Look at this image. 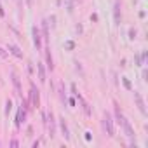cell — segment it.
Here are the masks:
<instances>
[{
    "mask_svg": "<svg viewBox=\"0 0 148 148\" xmlns=\"http://www.w3.org/2000/svg\"><path fill=\"white\" fill-rule=\"evenodd\" d=\"M115 117H117V122L124 127L125 136H127V138H134V129H132V125L129 124V120L124 117V113L120 112V108H119V105H117V103H115Z\"/></svg>",
    "mask_w": 148,
    "mask_h": 148,
    "instance_id": "cell-1",
    "label": "cell"
},
{
    "mask_svg": "<svg viewBox=\"0 0 148 148\" xmlns=\"http://www.w3.org/2000/svg\"><path fill=\"white\" fill-rule=\"evenodd\" d=\"M103 129L106 131V134H108L110 138H113V136H115L113 120H112V115H110V113H105V117H103Z\"/></svg>",
    "mask_w": 148,
    "mask_h": 148,
    "instance_id": "cell-2",
    "label": "cell"
},
{
    "mask_svg": "<svg viewBox=\"0 0 148 148\" xmlns=\"http://www.w3.org/2000/svg\"><path fill=\"white\" fill-rule=\"evenodd\" d=\"M44 119H45V124L49 127V136H56V124H54V113L52 112H47L44 113Z\"/></svg>",
    "mask_w": 148,
    "mask_h": 148,
    "instance_id": "cell-3",
    "label": "cell"
},
{
    "mask_svg": "<svg viewBox=\"0 0 148 148\" xmlns=\"http://www.w3.org/2000/svg\"><path fill=\"white\" fill-rule=\"evenodd\" d=\"M30 106H26V101H23L21 103V106H19V110H18V117H16V127L19 129L21 127V124L25 122V119H26V110H28Z\"/></svg>",
    "mask_w": 148,
    "mask_h": 148,
    "instance_id": "cell-4",
    "label": "cell"
},
{
    "mask_svg": "<svg viewBox=\"0 0 148 148\" xmlns=\"http://www.w3.org/2000/svg\"><path fill=\"white\" fill-rule=\"evenodd\" d=\"M30 94H32L30 103H32V106H35V108H37V106L40 105V91L35 87V84H32V92H30Z\"/></svg>",
    "mask_w": 148,
    "mask_h": 148,
    "instance_id": "cell-5",
    "label": "cell"
},
{
    "mask_svg": "<svg viewBox=\"0 0 148 148\" xmlns=\"http://www.w3.org/2000/svg\"><path fill=\"white\" fill-rule=\"evenodd\" d=\"M32 35H33V44H35L37 51H40V47H42V37H40V30H38L37 26H33V28H32Z\"/></svg>",
    "mask_w": 148,
    "mask_h": 148,
    "instance_id": "cell-6",
    "label": "cell"
},
{
    "mask_svg": "<svg viewBox=\"0 0 148 148\" xmlns=\"http://www.w3.org/2000/svg\"><path fill=\"white\" fill-rule=\"evenodd\" d=\"M11 77H12V86H14V91L18 96H23L21 92V82H19V77L16 75V71H11Z\"/></svg>",
    "mask_w": 148,
    "mask_h": 148,
    "instance_id": "cell-7",
    "label": "cell"
},
{
    "mask_svg": "<svg viewBox=\"0 0 148 148\" xmlns=\"http://www.w3.org/2000/svg\"><path fill=\"white\" fill-rule=\"evenodd\" d=\"M134 99H136V105H138V108H139V112H141L143 115H146V108H145V101H143V98H141V94H139V92H136V91H134Z\"/></svg>",
    "mask_w": 148,
    "mask_h": 148,
    "instance_id": "cell-8",
    "label": "cell"
},
{
    "mask_svg": "<svg viewBox=\"0 0 148 148\" xmlns=\"http://www.w3.org/2000/svg\"><path fill=\"white\" fill-rule=\"evenodd\" d=\"M7 51H9L11 54H14L16 58L23 59V52H21V49H19L18 45H14V44H9V45H7Z\"/></svg>",
    "mask_w": 148,
    "mask_h": 148,
    "instance_id": "cell-9",
    "label": "cell"
},
{
    "mask_svg": "<svg viewBox=\"0 0 148 148\" xmlns=\"http://www.w3.org/2000/svg\"><path fill=\"white\" fill-rule=\"evenodd\" d=\"M59 127H61V132H63L64 139H70V129H68V125H66L64 119H59Z\"/></svg>",
    "mask_w": 148,
    "mask_h": 148,
    "instance_id": "cell-10",
    "label": "cell"
},
{
    "mask_svg": "<svg viewBox=\"0 0 148 148\" xmlns=\"http://www.w3.org/2000/svg\"><path fill=\"white\" fill-rule=\"evenodd\" d=\"M113 16H115V23L119 25L120 23V2H119V0L115 2V5H113Z\"/></svg>",
    "mask_w": 148,
    "mask_h": 148,
    "instance_id": "cell-11",
    "label": "cell"
},
{
    "mask_svg": "<svg viewBox=\"0 0 148 148\" xmlns=\"http://www.w3.org/2000/svg\"><path fill=\"white\" fill-rule=\"evenodd\" d=\"M45 51H47V52H45L47 68H49V70H54V64H52V56H51V52H49V51H51V49H49V44H45Z\"/></svg>",
    "mask_w": 148,
    "mask_h": 148,
    "instance_id": "cell-12",
    "label": "cell"
},
{
    "mask_svg": "<svg viewBox=\"0 0 148 148\" xmlns=\"http://www.w3.org/2000/svg\"><path fill=\"white\" fill-rule=\"evenodd\" d=\"M37 70H38V79H40V82H45V68H44V64L42 63H38L37 64Z\"/></svg>",
    "mask_w": 148,
    "mask_h": 148,
    "instance_id": "cell-13",
    "label": "cell"
},
{
    "mask_svg": "<svg viewBox=\"0 0 148 148\" xmlns=\"http://www.w3.org/2000/svg\"><path fill=\"white\" fill-rule=\"evenodd\" d=\"M12 110V101L11 99H7L5 101V115H9V112Z\"/></svg>",
    "mask_w": 148,
    "mask_h": 148,
    "instance_id": "cell-14",
    "label": "cell"
},
{
    "mask_svg": "<svg viewBox=\"0 0 148 148\" xmlns=\"http://www.w3.org/2000/svg\"><path fill=\"white\" fill-rule=\"evenodd\" d=\"M122 82H124V86H125V89H127V91H132V86H131L129 79H125V77H124V79H122Z\"/></svg>",
    "mask_w": 148,
    "mask_h": 148,
    "instance_id": "cell-15",
    "label": "cell"
},
{
    "mask_svg": "<svg viewBox=\"0 0 148 148\" xmlns=\"http://www.w3.org/2000/svg\"><path fill=\"white\" fill-rule=\"evenodd\" d=\"M129 38H131V40H134V38H136V30H132V28L129 30Z\"/></svg>",
    "mask_w": 148,
    "mask_h": 148,
    "instance_id": "cell-16",
    "label": "cell"
},
{
    "mask_svg": "<svg viewBox=\"0 0 148 148\" xmlns=\"http://www.w3.org/2000/svg\"><path fill=\"white\" fill-rule=\"evenodd\" d=\"M64 47H66V49H70V51H71V49H73V47H75V44H73V42H66V44H64Z\"/></svg>",
    "mask_w": 148,
    "mask_h": 148,
    "instance_id": "cell-17",
    "label": "cell"
},
{
    "mask_svg": "<svg viewBox=\"0 0 148 148\" xmlns=\"http://www.w3.org/2000/svg\"><path fill=\"white\" fill-rule=\"evenodd\" d=\"M5 16V11H4V7H2V2H0V18H4Z\"/></svg>",
    "mask_w": 148,
    "mask_h": 148,
    "instance_id": "cell-18",
    "label": "cell"
},
{
    "mask_svg": "<svg viewBox=\"0 0 148 148\" xmlns=\"http://www.w3.org/2000/svg\"><path fill=\"white\" fill-rule=\"evenodd\" d=\"M0 56H5V51H2V49H0Z\"/></svg>",
    "mask_w": 148,
    "mask_h": 148,
    "instance_id": "cell-19",
    "label": "cell"
},
{
    "mask_svg": "<svg viewBox=\"0 0 148 148\" xmlns=\"http://www.w3.org/2000/svg\"><path fill=\"white\" fill-rule=\"evenodd\" d=\"M28 4H32V0H28Z\"/></svg>",
    "mask_w": 148,
    "mask_h": 148,
    "instance_id": "cell-20",
    "label": "cell"
}]
</instances>
